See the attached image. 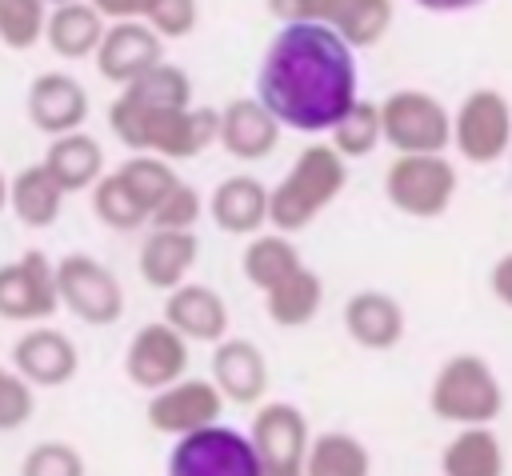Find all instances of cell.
<instances>
[{
  "instance_id": "8d00e7d4",
  "label": "cell",
  "mask_w": 512,
  "mask_h": 476,
  "mask_svg": "<svg viewBox=\"0 0 512 476\" xmlns=\"http://www.w3.org/2000/svg\"><path fill=\"white\" fill-rule=\"evenodd\" d=\"M200 212H204V196H200L188 180H176V184L168 188V196L152 208L148 224H152V228H196Z\"/></svg>"
},
{
  "instance_id": "603a6c76",
  "label": "cell",
  "mask_w": 512,
  "mask_h": 476,
  "mask_svg": "<svg viewBox=\"0 0 512 476\" xmlns=\"http://www.w3.org/2000/svg\"><path fill=\"white\" fill-rule=\"evenodd\" d=\"M208 216L228 236H256L268 224V188L248 172L224 176L208 196Z\"/></svg>"
},
{
  "instance_id": "1f68e13d",
  "label": "cell",
  "mask_w": 512,
  "mask_h": 476,
  "mask_svg": "<svg viewBox=\"0 0 512 476\" xmlns=\"http://www.w3.org/2000/svg\"><path fill=\"white\" fill-rule=\"evenodd\" d=\"M328 144L344 156V160H360L372 156L376 144H384V124H380V104L376 100H352V108L328 128Z\"/></svg>"
},
{
  "instance_id": "7bdbcfd3",
  "label": "cell",
  "mask_w": 512,
  "mask_h": 476,
  "mask_svg": "<svg viewBox=\"0 0 512 476\" xmlns=\"http://www.w3.org/2000/svg\"><path fill=\"white\" fill-rule=\"evenodd\" d=\"M44 4H48V8H52V4H68V0H44Z\"/></svg>"
},
{
  "instance_id": "e0dca14e",
  "label": "cell",
  "mask_w": 512,
  "mask_h": 476,
  "mask_svg": "<svg viewBox=\"0 0 512 476\" xmlns=\"http://www.w3.org/2000/svg\"><path fill=\"white\" fill-rule=\"evenodd\" d=\"M24 112H28V120H32L36 132L64 136V132L84 128V120H88V92L68 72H40L28 84Z\"/></svg>"
},
{
  "instance_id": "ee69618b",
  "label": "cell",
  "mask_w": 512,
  "mask_h": 476,
  "mask_svg": "<svg viewBox=\"0 0 512 476\" xmlns=\"http://www.w3.org/2000/svg\"><path fill=\"white\" fill-rule=\"evenodd\" d=\"M508 160H512V148H508Z\"/></svg>"
},
{
  "instance_id": "f35d334b",
  "label": "cell",
  "mask_w": 512,
  "mask_h": 476,
  "mask_svg": "<svg viewBox=\"0 0 512 476\" xmlns=\"http://www.w3.org/2000/svg\"><path fill=\"white\" fill-rule=\"evenodd\" d=\"M104 20H144L152 0H92Z\"/></svg>"
},
{
  "instance_id": "ffe728a7",
  "label": "cell",
  "mask_w": 512,
  "mask_h": 476,
  "mask_svg": "<svg viewBox=\"0 0 512 476\" xmlns=\"http://www.w3.org/2000/svg\"><path fill=\"white\" fill-rule=\"evenodd\" d=\"M212 380L232 404H260L268 392V360L244 336H224L212 344Z\"/></svg>"
},
{
  "instance_id": "f546056e",
  "label": "cell",
  "mask_w": 512,
  "mask_h": 476,
  "mask_svg": "<svg viewBox=\"0 0 512 476\" xmlns=\"http://www.w3.org/2000/svg\"><path fill=\"white\" fill-rule=\"evenodd\" d=\"M92 212L112 232H136L148 224V204L132 192V184L120 172H104L92 184Z\"/></svg>"
},
{
  "instance_id": "52a82bcc",
  "label": "cell",
  "mask_w": 512,
  "mask_h": 476,
  "mask_svg": "<svg viewBox=\"0 0 512 476\" xmlns=\"http://www.w3.org/2000/svg\"><path fill=\"white\" fill-rule=\"evenodd\" d=\"M384 144L396 152H448L452 144V116L448 108L424 88H396L380 100Z\"/></svg>"
},
{
  "instance_id": "484cf974",
  "label": "cell",
  "mask_w": 512,
  "mask_h": 476,
  "mask_svg": "<svg viewBox=\"0 0 512 476\" xmlns=\"http://www.w3.org/2000/svg\"><path fill=\"white\" fill-rule=\"evenodd\" d=\"M64 188L56 184V176L40 164H28L20 168L12 180H8V208L12 216L24 224V228H52L60 220V208H64Z\"/></svg>"
},
{
  "instance_id": "f1b7e54d",
  "label": "cell",
  "mask_w": 512,
  "mask_h": 476,
  "mask_svg": "<svg viewBox=\"0 0 512 476\" xmlns=\"http://www.w3.org/2000/svg\"><path fill=\"white\" fill-rule=\"evenodd\" d=\"M300 268V252L296 244L288 240V232H260V236H248L244 244V256H240V272L252 288L268 292L272 284H280L288 272Z\"/></svg>"
},
{
  "instance_id": "ab89813d",
  "label": "cell",
  "mask_w": 512,
  "mask_h": 476,
  "mask_svg": "<svg viewBox=\"0 0 512 476\" xmlns=\"http://www.w3.org/2000/svg\"><path fill=\"white\" fill-rule=\"evenodd\" d=\"M488 288H492V296L512 312V252H504V256L492 264V272H488Z\"/></svg>"
},
{
  "instance_id": "ba28073f",
  "label": "cell",
  "mask_w": 512,
  "mask_h": 476,
  "mask_svg": "<svg viewBox=\"0 0 512 476\" xmlns=\"http://www.w3.org/2000/svg\"><path fill=\"white\" fill-rule=\"evenodd\" d=\"M56 288L60 308H68L80 324L108 328L124 316V288L116 272L88 252H68L64 260H56Z\"/></svg>"
},
{
  "instance_id": "6da1fadb",
  "label": "cell",
  "mask_w": 512,
  "mask_h": 476,
  "mask_svg": "<svg viewBox=\"0 0 512 476\" xmlns=\"http://www.w3.org/2000/svg\"><path fill=\"white\" fill-rule=\"evenodd\" d=\"M256 96L292 132H328L356 100L352 44L320 20H288L272 36Z\"/></svg>"
},
{
  "instance_id": "cb8c5ba5",
  "label": "cell",
  "mask_w": 512,
  "mask_h": 476,
  "mask_svg": "<svg viewBox=\"0 0 512 476\" xmlns=\"http://www.w3.org/2000/svg\"><path fill=\"white\" fill-rule=\"evenodd\" d=\"M104 28L108 24L92 0H68V4H52L44 40L60 60H88V56H96Z\"/></svg>"
},
{
  "instance_id": "b9f144b4",
  "label": "cell",
  "mask_w": 512,
  "mask_h": 476,
  "mask_svg": "<svg viewBox=\"0 0 512 476\" xmlns=\"http://www.w3.org/2000/svg\"><path fill=\"white\" fill-rule=\"evenodd\" d=\"M4 208H8V176L0 172V212H4Z\"/></svg>"
},
{
  "instance_id": "30bf717a",
  "label": "cell",
  "mask_w": 512,
  "mask_h": 476,
  "mask_svg": "<svg viewBox=\"0 0 512 476\" xmlns=\"http://www.w3.org/2000/svg\"><path fill=\"white\" fill-rule=\"evenodd\" d=\"M56 308H60L56 264L40 248H28L16 260L0 264V320L40 324L56 316Z\"/></svg>"
},
{
  "instance_id": "9c48e42d",
  "label": "cell",
  "mask_w": 512,
  "mask_h": 476,
  "mask_svg": "<svg viewBox=\"0 0 512 476\" xmlns=\"http://www.w3.org/2000/svg\"><path fill=\"white\" fill-rule=\"evenodd\" d=\"M452 148L468 164H496L512 148V104L500 88H472L452 112Z\"/></svg>"
},
{
  "instance_id": "3957f363",
  "label": "cell",
  "mask_w": 512,
  "mask_h": 476,
  "mask_svg": "<svg viewBox=\"0 0 512 476\" xmlns=\"http://www.w3.org/2000/svg\"><path fill=\"white\" fill-rule=\"evenodd\" d=\"M348 184V160L332 144L300 148L288 176L268 188V224L276 232H304Z\"/></svg>"
},
{
  "instance_id": "d4e9b609",
  "label": "cell",
  "mask_w": 512,
  "mask_h": 476,
  "mask_svg": "<svg viewBox=\"0 0 512 476\" xmlns=\"http://www.w3.org/2000/svg\"><path fill=\"white\" fill-rule=\"evenodd\" d=\"M44 168L56 176V184L64 192H84L104 176V148L84 128L52 136V144L44 152Z\"/></svg>"
},
{
  "instance_id": "7a4b0ae2",
  "label": "cell",
  "mask_w": 512,
  "mask_h": 476,
  "mask_svg": "<svg viewBox=\"0 0 512 476\" xmlns=\"http://www.w3.org/2000/svg\"><path fill=\"white\" fill-rule=\"evenodd\" d=\"M108 128L132 152H156L164 160H192L208 144H216L220 112L216 108H192V104L144 108V104L116 96L108 108Z\"/></svg>"
},
{
  "instance_id": "74e56055",
  "label": "cell",
  "mask_w": 512,
  "mask_h": 476,
  "mask_svg": "<svg viewBox=\"0 0 512 476\" xmlns=\"http://www.w3.org/2000/svg\"><path fill=\"white\" fill-rule=\"evenodd\" d=\"M144 20H148L164 40H180V36H188V32L196 28L200 4H196V0H152V8H148Z\"/></svg>"
},
{
  "instance_id": "836d02e7",
  "label": "cell",
  "mask_w": 512,
  "mask_h": 476,
  "mask_svg": "<svg viewBox=\"0 0 512 476\" xmlns=\"http://www.w3.org/2000/svg\"><path fill=\"white\" fill-rule=\"evenodd\" d=\"M116 172H120V176L132 184V192L148 204V216H152V208L168 196V188L180 180L176 168H172V160H164V156H156V152H136V156H128Z\"/></svg>"
},
{
  "instance_id": "e575fe53",
  "label": "cell",
  "mask_w": 512,
  "mask_h": 476,
  "mask_svg": "<svg viewBox=\"0 0 512 476\" xmlns=\"http://www.w3.org/2000/svg\"><path fill=\"white\" fill-rule=\"evenodd\" d=\"M20 476H84V456L68 440H40L24 452Z\"/></svg>"
},
{
  "instance_id": "5b68a950",
  "label": "cell",
  "mask_w": 512,
  "mask_h": 476,
  "mask_svg": "<svg viewBox=\"0 0 512 476\" xmlns=\"http://www.w3.org/2000/svg\"><path fill=\"white\" fill-rule=\"evenodd\" d=\"M456 168L444 152H396L384 172V196L412 220H436L456 200Z\"/></svg>"
},
{
  "instance_id": "d6a6232c",
  "label": "cell",
  "mask_w": 512,
  "mask_h": 476,
  "mask_svg": "<svg viewBox=\"0 0 512 476\" xmlns=\"http://www.w3.org/2000/svg\"><path fill=\"white\" fill-rule=\"evenodd\" d=\"M48 4L44 0H0V44L12 52H28L44 40Z\"/></svg>"
},
{
  "instance_id": "2e32d148",
  "label": "cell",
  "mask_w": 512,
  "mask_h": 476,
  "mask_svg": "<svg viewBox=\"0 0 512 476\" xmlns=\"http://www.w3.org/2000/svg\"><path fill=\"white\" fill-rule=\"evenodd\" d=\"M280 132L284 124L268 112V104L260 96H236L224 104L220 112V132H216V144L232 156V160H244V164H256V160H268L280 144Z\"/></svg>"
},
{
  "instance_id": "5bb4252c",
  "label": "cell",
  "mask_w": 512,
  "mask_h": 476,
  "mask_svg": "<svg viewBox=\"0 0 512 476\" xmlns=\"http://www.w3.org/2000/svg\"><path fill=\"white\" fill-rule=\"evenodd\" d=\"M124 376L144 392H156L188 376V336H180L168 320L136 328V336L124 348Z\"/></svg>"
},
{
  "instance_id": "83f0119b",
  "label": "cell",
  "mask_w": 512,
  "mask_h": 476,
  "mask_svg": "<svg viewBox=\"0 0 512 476\" xmlns=\"http://www.w3.org/2000/svg\"><path fill=\"white\" fill-rule=\"evenodd\" d=\"M320 304H324V280L312 268H304V264L264 292V308H268V320L276 328H304V324H312Z\"/></svg>"
},
{
  "instance_id": "8992f818",
  "label": "cell",
  "mask_w": 512,
  "mask_h": 476,
  "mask_svg": "<svg viewBox=\"0 0 512 476\" xmlns=\"http://www.w3.org/2000/svg\"><path fill=\"white\" fill-rule=\"evenodd\" d=\"M172 476H260V456L248 432L224 428L220 420L176 436L168 452Z\"/></svg>"
},
{
  "instance_id": "60d3db41",
  "label": "cell",
  "mask_w": 512,
  "mask_h": 476,
  "mask_svg": "<svg viewBox=\"0 0 512 476\" xmlns=\"http://www.w3.org/2000/svg\"><path fill=\"white\" fill-rule=\"evenodd\" d=\"M416 8H424V12H468V8H476L480 0H412Z\"/></svg>"
},
{
  "instance_id": "277c9868",
  "label": "cell",
  "mask_w": 512,
  "mask_h": 476,
  "mask_svg": "<svg viewBox=\"0 0 512 476\" xmlns=\"http://www.w3.org/2000/svg\"><path fill=\"white\" fill-rule=\"evenodd\" d=\"M428 408L444 424H492L504 412V388L492 364L476 352L448 356L428 388Z\"/></svg>"
},
{
  "instance_id": "8fae6325",
  "label": "cell",
  "mask_w": 512,
  "mask_h": 476,
  "mask_svg": "<svg viewBox=\"0 0 512 476\" xmlns=\"http://www.w3.org/2000/svg\"><path fill=\"white\" fill-rule=\"evenodd\" d=\"M268 12L280 24L320 20L336 28L352 48H368L392 28V0H268Z\"/></svg>"
},
{
  "instance_id": "4316f807",
  "label": "cell",
  "mask_w": 512,
  "mask_h": 476,
  "mask_svg": "<svg viewBox=\"0 0 512 476\" xmlns=\"http://www.w3.org/2000/svg\"><path fill=\"white\" fill-rule=\"evenodd\" d=\"M444 476H500L504 444L488 424H460V432L440 452Z\"/></svg>"
},
{
  "instance_id": "44dd1931",
  "label": "cell",
  "mask_w": 512,
  "mask_h": 476,
  "mask_svg": "<svg viewBox=\"0 0 512 476\" xmlns=\"http://www.w3.org/2000/svg\"><path fill=\"white\" fill-rule=\"evenodd\" d=\"M164 320L180 336H188V344H216L228 336V304L208 284H176L164 296Z\"/></svg>"
},
{
  "instance_id": "9a60e30c",
  "label": "cell",
  "mask_w": 512,
  "mask_h": 476,
  "mask_svg": "<svg viewBox=\"0 0 512 476\" xmlns=\"http://www.w3.org/2000/svg\"><path fill=\"white\" fill-rule=\"evenodd\" d=\"M96 72L108 84H128L140 72H148L152 64L164 60V36L148 24V20H112L104 28V40L96 48Z\"/></svg>"
},
{
  "instance_id": "4fadbf2b",
  "label": "cell",
  "mask_w": 512,
  "mask_h": 476,
  "mask_svg": "<svg viewBox=\"0 0 512 476\" xmlns=\"http://www.w3.org/2000/svg\"><path fill=\"white\" fill-rule=\"evenodd\" d=\"M224 412V392L216 388V380H204V376H180L164 388H156L148 396V408H144V420L152 432H164V436H184L200 424H212L220 420Z\"/></svg>"
},
{
  "instance_id": "ac0fdd59",
  "label": "cell",
  "mask_w": 512,
  "mask_h": 476,
  "mask_svg": "<svg viewBox=\"0 0 512 476\" xmlns=\"http://www.w3.org/2000/svg\"><path fill=\"white\" fill-rule=\"evenodd\" d=\"M12 368L32 388H60L76 376L80 352H76L72 336H64L60 328H28L12 344Z\"/></svg>"
},
{
  "instance_id": "d590c367",
  "label": "cell",
  "mask_w": 512,
  "mask_h": 476,
  "mask_svg": "<svg viewBox=\"0 0 512 476\" xmlns=\"http://www.w3.org/2000/svg\"><path fill=\"white\" fill-rule=\"evenodd\" d=\"M36 412V388L12 368L0 364V432H16Z\"/></svg>"
},
{
  "instance_id": "7402d4cb",
  "label": "cell",
  "mask_w": 512,
  "mask_h": 476,
  "mask_svg": "<svg viewBox=\"0 0 512 476\" xmlns=\"http://www.w3.org/2000/svg\"><path fill=\"white\" fill-rule=\"evenodd\" d=\"M344 332L368 352H388L404 340V308L380 288H364L344 304Z\"/></svg>"
},
{
  "instance_id": "7c38bea8",
  "label": "cell",
  "mask_w": 512,
  "mask_h": 476,
  "mask_svg": "<svg viewBox=\"0 0 512 476\" xmlns=\"http://www.w3.org/2000/svg\"><path fill=\"white\" fill-rule=\"evenodd\" d=\"M252 448L260 456V476H300L308 456V420L288 400H268L252 416Z\"/></svg>"
},
{
  "instance_id": "4dcf8cb0",
  "label": "cell",
  "mask_w": 512,
  "mask_h": 476,
  "mask_svg": "<svg viewBox=\"0 0 512 476\" xmlns=\"http://www.w3.org/2000/svg\"><path fill=\"white\" fill-rule=\"evenodd\" d=\"M368 468L372 456L352 432H320L304 456V472L312 476H368Z\"/></svg>"
},
{
  "instance_id": "d6986e66",
  "label": "cell",
  "mask_w": 512,
  "mask_h": 476,
  "mask_svg": "<svg viewBox=\"0 0 512 476\" xmlns=\"http://www.w3.org/2000/svg\"><path fill=\"white\" fill-rule=\"evenodd\" d=\"M200 260V236L192 228H152L136 252L140 280L156 292H172L188 280V272Z\"/></svg>"
}]
</instances>
